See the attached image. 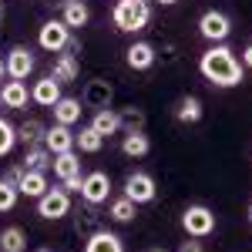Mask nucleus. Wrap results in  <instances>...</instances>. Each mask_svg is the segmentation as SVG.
Instances as JSON below:
<instances>
[{"label": "nucleus", "mask_w": 252, "mask_h": 252, "mask_svg": "<svg viewBox=\"0 0 252 252\" xmlns=\"http://www.w3.org/2000/svg\"><path fill=\"white\" fill-rule=\"evenodd\" d=\"M198 74L212 88H239L242 84V61L232 54L229 44H212L198 58Z\"/></svg>", "instance_id": "f257e3e1"}, {"label": "nucleus", "mask_w": 252, "mask_h": 252, "mask_svg": "<svg viewBox=\"0 0 252 252\" xmlns=\"http://www.w3.org/2000/svg\"><path fill=\"white\" fill-rule=\"evenodd\" d=\"M111 24L121 34H141L152 24V0H118L111 10Z\"/></svg>", "instance_id": "f03ea898"}, {"label": "nucleus", "mask_w": 252, "mask_h": 252, "mask_svg": "<svg viewBox=\"0 0 252 252\" xmlns=\"http://www.w3.org/2000/svg\"><path fill=\"white\" fill-rule=\"evenodd\" d=\"M182 229L189 239H209L215 232V212L209 205H202V202H195V205H185V212H182Z\"/></svg>", "instance_id": "7ed1b4c3"}, {"label": "nucleus", "mask_w": 252, "mask_h": 252, "mask_svg": "<svg viewBox=\"0 0 252 252\" xmlns=\"http://www.w3.org/2000/svg\"><path fill=\"white\" fill-rule=\"evenodd\" d=\"M37 44L47 51V54H61V51H67V44H71V27L64 24V20H44L37 31Z\"/></svg>", "instance_id": "20e7f679"}, {"label": "nucleus", "mask_w": 252, "mask_h": 252, "mask_svg": "<svg viewBox=\"0 0 252 252\" xmlns=\"http://www.w3.org/2000/svg\"><path fill=\"white\" fill-rule=\"evenodd\" d=\"M198 34L205 40H212V44H225L232 37V17L222 14V10H205L198 17Z\"/></svg>", "instance_id": "39448f33"}, {"label": "nucleus", "mask_w": 252, "mask_h": 252, "mask_svg": "<svg viewBox=\"0 0 252 252\" xmlns=\"http://www.w3.org/2000/svg\"><path fill=\"white\" fill-rule=\"evenodd\" d=\"M37 215L47 219V222H58L64 215H71V195L64 192V189H51L47 185V192L37 198Z\"/></svg>", "instance_id": "423d86ee"}, {"label": "nucleus", "mask_w": 252, "mask_h": 252, "mask_svg": "<svg viewBox=\"0 0 252 252\" xmlns=\"http://www.w3.org/2000/svg\"><path fill=\"white\" fill-rule=\"evenodd\" d=\"M125 195H128L135 205H148V202H155L158 185H155V178H152L148 172H131L128 178H125Z\"/></svg>", "instance_id": "0eeeda50"}, {"label": "nucleus", "mask_w": 252, "mask_h": 252, "mask_svg": "<svg viewBox=\"0 0 252 252\" xmlns=\"http://www.w3.org/2000/svg\"><path fill=\"white\" fill-rule=\"evenodd\" d=\"M108 195H111V175L108 172H91V175L81 178V198H84L88 205L108 202Z\"/></svg>", "instance_id": "6e6552de"}, {"label": "nucleus", "mask_w": 252, "mask_h": 252, "mask_svg": "<svg viewBox=\"0 0 252 252\" xmlns=\"http://www.w3.org/2000/svg\"><path fill=\"white\" fill-rule=\"evenodd\" d=\"M111 101H115V88H111L104 78L88 81V84H84V91H81V104H84V108H91V111L111 108Z\"/></svg>", "instance_id": "1a4fd4ad"}, {"label": "nucleus", "mask_w": 252, "mask_h": 252, "mask_svg": "<svg viewBox=\"0 0 252 252\" xmlns=\"http://www.w3.org/2000/svg\"><path fill=\"white\" fill-rule=\"evenodd\" d=\"M3 64H7V78H10V81H27V74L37 67V61H34V54H31V47H20V44L7 51Z\"/></svg>", "instance_id": "9d476101"}, {"label": "nucleus", "mask_w": 252, "mask_h": 252, "mask_svg": "<svg viewBox=\"0 0 252 252\" xmlns=\"http://www.w3.org/2000/svg\"><path fill=\"white\" fill-rule=\"evenodd\" d=\"M125 64H128L131 71H152V67L158 64L155 44H148V40H135V44L125 51Z\"/></svg>", "instance_id": "9b49d317"}, {"label": "nucleus", "mask_w": 252, "mask_h": 252, "mask_svg": "<svg viewBox=\"0 0 252 252\" xmlns=\"http://www.w3.org/2000/svg\"><path fill=\"white\" fill-rule=\"evenodd\" d=\"M78 74H81V58L78 54H64L61 51L58 58H54V64H51V78L58 81V84H71V81H78Z\"/></svg>", "instance_id": "f8f14e48"}, {"label": "nucleus", "mask_w": 252, "mask_h": 252, "mask_svg": "<svg viewBox=\"0 0 252 252\" xmlns=\"http://www.w3.org/2000/svg\"><path fill=\"white\" fill-rule=\"evenodd\" d=\"M172 115H175L178 125H198V121L205 118V108H202V101H198L195 94H182L178 101H175Z\"/></svg>", "instance_id": "ddd939ff"}, {"label": "nucleus", "mask_w": 252, "mask_h": 252, "mask_svg": "<svg viewBox=\"0 0 252 252\" xmlns=\"http://www.w3.org/2000/svg\"><path fill=\"white\" fill-rule=\"evenodd\" d=\"M44 148H47L51 155L74 152V148H78V145H74V131H71L67 125H51V128H47V135H44Z\"/></svg>", "instance_id": "4468645a"}, {"label": "nucleus", "mask_w": 252, "mask_h": 252, "mask_svg": "<svg viewBox=\"0 0 252 252\" xmlns=\"http://www.w3.org/2000/svg\"><path fill=\"white\" fill-rule=\"evenodd\" d=\"M84 252H125V242H121V235L111 232V229H97V232L88 235V242H84Z\"/></svg>", "instance_id": "2eb2a0df"}, {"label": "nucleus", "mask_w": 252, "mask_h": 252, "mask_svg": "<svg viewBox=\"0 0 252 252\" xmlns=\"http://www.w3.org/2000/svg\"><path fill=\"white\" fill-rule=\"evenodd\" d=\"M27 101H31V91H27V84L24 81H7V84H0V104L3 108H27Z\"/></svg>", "instance_id": "dca6fc26"}, {"label": "nucleus", "mask_w": 252, "mask_h": 252, "mask_svg": "<svg viewBox=\"0 0 252 252\" xmlns=\"http://www.w3.org/2000/svg\"><path fill=\"white\" fill-rule=\"evenodd\" d=\"M58 97H61V84L51 78V74H47V78H40L37 84L31 88V101L40 104V108H54V104H58Z\"/></svg>", "instance_id": "f3484780"}, {"label": "nucleus", "mask_w": 252, "mask_h": 252, "mask_svg": "<svg viewBox=\"0 0 252 252\" xmlns=\"http://www.w3.org/2000/svg\"><path fill=\"white\" fill-rule=\"evenodd\" d=\"M51 111H54V125H67V128H71V125L81 121V111H84V108H81V97H64L61 94L58 104H54Z\"/></svg>", "instance_id": "a211bd4d"}, {"label": "nucleus", "mask_w": 252, "mask_h": 252, "mask_svg": "<svg viewBox=\"0 0 252 252\" xmlns=\"http://www.w3.org/2000/svg\"><path fill=\"white\" fill-rule=\"evenodd\" d=\"M61 20H64L71 31H78V27H88L91 10H88L84 0H67V3H61Z\"/></svg>", "instance_id": "6ab92c4d"}, {"label": "nucleus", "mask_w": 252, "mask_h": 252, "mask_svg": "<svg viewBox=\"0 0 252 252\" xmlns=\"http://www.w3.org/2000/svg\"><path fill=\"white\" fill-rule=\"evenodd\" d=\"M17 192L27 195V198H40V195L47 192V172H34V168H24L17 182Z\"/></svg>", "instance_id": "aec40b11"}, {"label": "nucleus", "mask_w": 252, "mask_h": 252, "mask_svg": "<svg viewBox=\"0 0 252 252\" xmlns=\"http://www.w3.org/2000/svg\"><path fill=\"white\" fill-rule=\"evenodd\" d=\"M51 172H54V178H58V182L78 178V175H81V158H78V152H61V155H54Z\"/></svg>", "instance_id": "412c9836"}, {"label": "nucleus", "mask_w": 252, "mask_h": 252, "mask_svg": "<svg viewBox=\"0 0 252 252\" xmlns=\"http://www.w3.org/2000/svg\"><path fill=\"white\" fill-rule=\"evenodd\" d=\"M44 135H47V125L37 121V118H27V121H20V128H17V145H24V148L44 145Z\"/></svg>", "instance_id": "4be33fe9"}, {"label": "nucleus", "mask_w": 252, "mask_h": 252, "mask_svg": "<svg viewBox=\"0 0 252 252\" xmlns=\"http://www.w3.org/2000/svg\"><path fill=\"white\" fill-rule=\"evenodd\" d=\"M71 219H74V232H78V235H91V232H97V229H101L97 205H88V202H84V209H78Z\"/></svg>", "instance_id": "5701e85b"}, {"label": "nucleus", "mask_w": 252, "mask_h": 252, "mask_svg": "<svg viewBox=\"0 0 252 252\" xmlns=\"http://www.w3.org/2000/svg\"><path fill=\"white\" fill-rule=\"evenodd\" d=\"M91 128H94L101 138H111L121 131V118H118V111H111V108H101V111H94V118H91Z\"/></svg>", "instance_id": "b1692460"}, {"label": "nucleus", "mask_w": 252, "mask_h": 252, "mask_svg": "<svg viewBox=\"0 0 252 252\" xmlns=\"http://www.w3.org/2000/svg\"><path fill=\"white\" fill-rule=\"evenodd\" d=\"M121 152H125L128 158H145L148 152H152V141H148L145 131H125V138H121Z\"/></svg>", "instance_id": "393cba45"}, {"label": "nucleus", "mask_w": 252, "mask_h": 252, "mask_svg": "<svg viewBox=\"0 0 252 252\" xmlns=\"http://www.w3.org/2000/svg\"><path fill=\"white\" fill-rule=\"evenodd\" d=\"M51 165H54V155H51L44 145H31V148H24V168L51 172Z\"/></svg>", "instance_id": "a878e982"}, {"label": "nucleus", "mask_w": 252, "mask_h": 252, "mask_svg": "<svg viewBox=\"0 0 252 252\" xmlns=\"http://www.w3.org/2000/svg\"><path fill=\"white\" fill-rule=\"evenodd\" d=\"M0 252H27V232L20 225H7L0 232Z\"/></svg>", "instance_id": "bb28decb"}, {"label": "nucleus", "mask_w": 252, "mask_h": 252, "mask_svg": "<svg viewBox=\"0 0 252 252\" xmlns=\"http://www.w3.org/2000/svg\"><path fill=\"white\" fill-rule=\"evenodd\" d=\"M118 118H121V131H145V125H148L145 108H138V104L121 108V111H118Z\"/></svg>", "instance_id": "cd10ccee"}, {"label": "nucleus", "mask_w": 252, "mask_h": 252, "mask_svg": "<svg viewBox=\"0 0 252 252\" xmlns=\"http://www.w3.org/2000/svg\"><path fill=\"white\" fill-rule=\"evenodd\" d=\"M74 145H78L81 152H88V155H97V152L104 148V138L97 135V131L91 128V125H84V128H81L78 135H74Z\"/></svg>", "instance_id": "c85d7f7f"}, {"label": "nucleus", "mask_w": 252, "mask_h": 252, "mask_svg": "<svg viewBox=\"0 0 252 252\" xmlns=\"http://www.w3.org/2000/svg\"><path fill=\"white\" fill-rule=\"evenodd\" d=\"M135 215H138V205L128 195H121V198H115V202L108 205V219H115V222H131Z\"/></svg>", "instance_id": "c756f323"}, {"label": "nucleus", "mask_w": 252, "mask_h": 252, "mask_svg": "<svg viewBox=\"0 0 252 252\" xmlns=\"http://www.w3.org/2000/svg\"><path fill=\"white\" fill-rule=\"evenodd\" d=\"M14 145H17V128H14L7 118H0V158L10 155V152H14Z\"/></svg>", "instance_id": "7c9ffc66"}, {"label": "nucleus", "mask_w": 252, "mask_h": 252, "mask_svg": "<svg viewBox=\"0 0 252 252\" xmlns=\"http://www.w3.org/2000/svg\"><path fill=\"white\" fill-rule=\"evenodd\" d=\"M17 198H20L17 185L7 182V178H0V212H10V209L17 205Z\"/></svg>", "instance_id": "2f4dec72"}, {"label": "nucleus", "mask_w": 252, "mask_h": 252, "mask_svg": "<svg viewBox=\"0 0 252 252\" xmlns=\"http://www.w3.org/2000/svg\"><path fill=\"white\" fill-rule=\"evenodd\" d=\"M178 252H205V246H202V239H189L178 246Z\"/></svg>", "instance_id": "473e14b6"}, {"label": "nucleus", "mask_w": 252, "mask_h": 252, "mask_svg": "<svg viewBox=\"0 0 252 252\" xmlns=\"http://www.w3.org/2000/svg\"><path fill=\"white\" fill-rule=\"evenodd\" d=\"M81 178H84V175H78V178H67V182H61V189H64L67 195H71V192H78V195H81Z\"/></svg>", "instance_id": "72a5a7b5"}, {"label": "nucleus", "mask_w": 252, "mask_h": 252, "mask_svg": "<svg viewBox=\"0 0 252 252\" xmlns=\"http://www.w3.org/2000/svg\"><path fill=\"white\" fill-rule=\"evenodd\" d=\"M20 175H24V161H20V165H10V168H7V175H3V178H7V182H14V185H17V182H20Z\"/></svg>", "instance_id": "f704fd0d"}, {"label": "nucleus", "mask_w": 252, "mask_h": 252, "mask_svg": "<svg viewBox=\"0 0 252 252\" xmlns=\"http://www.w3.org/2000/svg\"><path fill=\"white\" fill-rule=\"evenodd\" d=\"M242 64H246V67L252 71V40L246 44V51H242Z\"/></svg>", "instance_id": "c9c22d12"}, {"label": "nucleus", "mask_w": 252, "mask_h": 252, "mask_svg": "<svg viewBox=\"0 0 252 252\" xmlns=\"http://www.w3.org/2000/svg\"><path fill=\"white\" fill-rule=\"evenodd\" d=\"M67 51H71V54H84V44H81L78 37H71V44H67Z\"/></svg>", "instance_id": "e433bc0d"}, {"label": "nucleus", "mask_w": 252, "mask_h": 252, "mask_svg": "<svg viewBox=\"0 0 252 252\" xmlns=\"http://www.w3.org/2000/svg\"><path fill=\"white\" fill-rule=\"evenodd\" d=\"M7 78V64H3V61H0V81Z\"/></svg>", "instance_id": "4c0bfd02"}, {"label": "nucleus", "mask_w": 252, "mask_h": 252, "mask_svg": "<svg viewBox=\"0 0 252 252\" xmlns=\"http://www.w3.org/2000/svg\"><path fill=\"white\" fill-rule=\"evenodd\" d=\"M155 3H161V7H172V3H178V0H155Z\"/></svg>", "instance_id": "58836bf2"}, {"label": "nucleus", "mask_w": 252, "mask_h": 252, "mask_svg": "<svg viewBox=\"0 0 252 252\" xmlns=\"http://www.w3.org/2000/svg\"><path fill=\"white\" fill-rule=\"evenodd\" d=\"M34 252H54V249H44V246H40V249H34Z\"/></svg>", "instance_id": "ea45409f"}, {"label": "nucleus", "mask_w": 252, "mask_h": 252, "mask_svg": "<svg viewBox=\"0 0 252 252\" xmlns=\"http://www.w3.org/2000/svg\"><path fill=\"white\" fill-rule=\"evenodd\" d=\"M0 20H3V0H0Z\"/></svg>", "instance_id": "a19ab883"}, {"label": "nucleus", "mask_w": 252, "mask_h": 252, "mask_svg": "<svg viewBox=\"0 0 252 252\" xmlns=\"http://www.w3.org/2000/svg\"><path fill=\"white\" fill-rule=\"evenodd\" d=\"M51 3H67V0H51Z\"/></svg>", "instance_id": "79ce46f5"}, {"label": "nucleus", "mask_w": 252, "mask_h": 252, "mask_svg": "<svg viewBox=\"0 0 252 252\" xmlns=\"http://www.w3.org/2000/svg\"><path fill=\"white\" fill-rule=\"evenodd\" d=\"M148 252H165V249H148Z\"/></svg>", "instance_id": "37998d69"}, {"label": "nucleus", "mask_w": 252, "mask_h": 252, "mask_svg": "<svg viewBox=\"0 0 252 252\" xmlns=\"http://www.w3.org/2000/svg\"><path fill=\"white\" fill-rule=\"evenodd\" d=\"M249 222H252V205H249Z\"/></svg>", "instance_id": "c03bdc74"}]
</instances>
